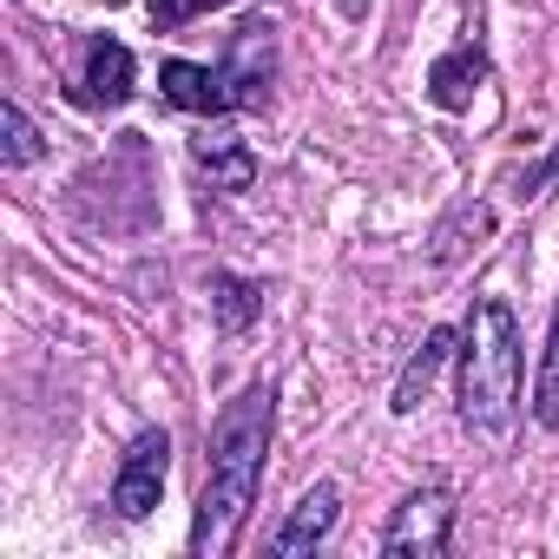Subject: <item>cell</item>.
Listing matches in <instances>:
<instances>
[{
  "label": "cell",
  "instance_id": "1",
  "mask_svg": "<svg viewBox=\"0 0 559 559\" xmlns=\"http://www.w3.org/2000/svg\"><path fill=\"white\" fill-rule=\"evenodd\" d=\"M270 428H276V389L250 382L211 428V454H204V487H198V513H191V552L198 559H224L257 507L263 487V454H270Z\"/></svg>",
  "mask_w": 559,
  "mask_h": 559
},
{
  "label": "cell",
  "instance_id": "2",
  "mask_svg": "<svg viewBox=\"0 0 559 559\" xmlns=\"http://www.w3.org/2000/svg\"><path fill=\"white\" fill-rule=\"evenodd\" d=\"M513 415H520V323L500 297H480L467 349H461V421L500 441Z\"/></svg>",
  "mask_w": 559,
  "mask_h": 559
},
{
  "label": "cell",
  "instance_id": "3",
  "mask_svg": "<svg viewBox=\"0 0 559 559\" xmlns=\"http://www.w3.org/2000/svg\"><path fill=\"white\" fill-rule=\"evenodd\" d=\"M158 86L178 112H230V106H263L270 99V21H250L237 34L230 67H198V60H165Z\"/></svg>",
  "mask_w": 559,
  "mask_h": 559
},
{
  "label": "cell",
  "instance_id": "4",
  "mask_svg": "<svg viewBox=\"0 0 559 559\" xmlns=\"http://www.w3.org/2000/svg\"><path fill=\"white\" fill-rule=\"evenodd\" d=\"M448 539H454V500H448V487H421V493H408L395 507V520L382 533V552L435 559V552H448Z\"/></svg>",
  "mask_w": 559,
  "mask_h": 559
},
{
  "label": "cell",
  "instance_id": "5",
  "mask_svg": "<svg viewBox=\"0 0 559 559\" xmlns=\"http://www.w3.org/2000/svg\"><path fill=\"white\" fill-rule=\"evenodd\" d=\"M165 467H171V435H165V428H145V435L126 448V461H119V480H112V507H119L126 520H145V513L158 507Z\"/></svg>",
  "mask_w": 559,
  "mask_h": 559
},
{
  "label": "cell",
  "instance_id": "6",
  "mask_svg": "<svg viewBox=\"0 0 559 559\" xmlns=\"http://www.w3.org/2000/svg\"><path fill=\"white\" fill-rule=\"evenodd\" d=\"M132 53L119 47V40H86V60H80V80H73V99L80 106H93V112H106V106H126L132 99Z\"/></svg>",
  "mask_w": 559,
  "mask_h": 559
},
{
  "label": "cell",
  "instance_id": "7",
  "mask_svg": "<svg viewBox=\"0 0 559 559\" xmlns=\"http://www.w3.org/2000/svg\"><path fill=\"white\" fill-rule=\"evenodd\" d=\"M336 513H343V493L330 487V480H317L297 507H290V520L276 526V539H270V552L276 559H297V552H317L330 533H336Z\"/></svg>",
  "mask_w": 559,
  "mask_h": 559
},
{
  "label": "cell",
  "instance_id": "8",
  "mask_svg": "<svg viewBox=\"0 0 559 559\" xmlns=\"http://www.w3.org/2000/svg\"><path fill=\"white\" fill-rule=\"evenodd\" d=\"M480 80H487V53H480V40H461L448 60L428 67V99H435L441 112H467Z\"/></svg>",
  "mask_w": 559,
  "mask_h": 559
},
{
  "label": "cell",
  "instance_id": "9",
  "mask_svg": "<svg viewBox=\"0 0 559 559\" xmlns=\"http://www.w3.org/2000/svg\"><path fill=\"white\" fill-rule=\"evenodd\" d=\"M454 343H461V330H448V323L421 336V349L408 356V369H402V382H395V402H389L395 415H415V408H421V395H428V382L441 376V362L454 356Z\"/></svg>",
  "mask_w": 559,
  "mask_h": 559
},
{
  "label": "cell",
  "instance_id": "10",
  "mask_svg": "<svg viewBox=\"0 0 559 559\" xmlns=\"http://www.w3.org/2000/svg\"><path fill=\"white\" fill-rule=\"evenodd\" d=\"M211 304H217V330L237 336V330H250V317L263 310V290L243 284V276H211Z\"/></svg>",
  "mask_w": 559,
  "mask_h": 559
},
{
  "label": "cell",
  "instance_id": "11",
  "mask_svg": "<svg viewBox=\"0 0 559 559\" xmlns=\"http://www.w3.org/2000/svg\"><path fill=\"white\" fill-rule=\"evenodd\" d=\"M533 421L559 435V317H552V336H546V356H539V382H533Z\"/></svg>",
  "mask_w": 559,
  "mask_h": 559
},
{
  "label": "cell",
  "instance_id": "12",
  "mask_svg": "<svg viewBox=\"0 0 559 559\" xmlns=\"http://www.w3.org/2000/svg\"><path fill=\"white\" fill-rule=\"evenodd\" d=\"M0 126H8V152H0V158H8L14 171H21V165H34V158L47 152V145H40V132H34V119H27L14 99H8V112H0Z\"/></svg>",
  "mask_w": 559,
  "mask_h": 559
},
{
  "label": "cell",
  "instance_id": "13",
  "mask_svg": "<svg viewBox=\"0 0 559 559\" xmlns=\"http://www.w3.org/2000/svg\"><path fill=\"white\" fill-rule=\"evenodd\" d=\"M211 8H230V0H158V27H185V21H198Z\"/></svg>",
  "mask_w": 559,
  "mask_h": 559
}]
</instances>
